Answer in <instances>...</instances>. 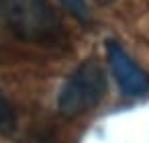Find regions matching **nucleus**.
Segmentation results:
<instances>
[{
    "label": "nucleus",
    "mask_w": 149,
    "mask_h": 143,
    "mask_svg": "<svg viewBox=\"0 0 149 143\" xmlns=\"http://www.w3.org/2000/svg\"><path fill=\"white\" fill-rule=\"evenodd\" d=\"M8 27L31 43H55L61 37V21L47 0H4Z\"/></svg>",
    "instance_id": "1"
},
{
    "label": "nucleus",
    "mask_w": 149,
    "mask_h": 143,
    "mask_svg": "<svg viewBox=\"0 0 149 143\" xmlns=\"http://www.w3.org/2000/svg\"><path fill=\"white\" fill-rule=\"evenodd\" d=\"M106 94V76L96 59H86L80 63L57 96V108L65 116H78L94 108Z\"/></svg>",
    "instance_id": "2"
},
{
    "label": "nucleus",
    "mask_w": 149,
    "mask_h": 143,
    "mask_svg": "<svg viewBox=\"0 0 149 143\" xmlns=\"http://www.w3.org/2000/svg\"><path fill=\"white\" fill-rule=\"evenodd\" d=\"M106 55H108V63L110 70L114 74V80L118 82L120 90L129 96H141L149 90V78L147 74L135 63V59L116 43V41H108L106 45Z\"/></svg>",
    "instance_id": "3"
},
{
    "label": "nucleus",
    "mask_w": 149,
    "mask_h": 143,
    "mask_svg": "<svg viewBox=\"0 0 149 143\" xmlns=\"http://www.w3.org/2000/svg\"><path fill=\"white\" fill-rule=\"evenodd\" d=\"M17 129V114L13 104L8 102V98L0 92V133L2 135H10Z\"/></svg>",
    "instance_id": "4"
},
{
    "label": "nucleus",
    "mask_w": 149,
    "mask_h": 143,
    "mask_svg": "<svg viewBox=\"0 0 149 143\" xmlns=\"http://www.w3.org/2000/svg\"><path fill=\"white\" fill-rule=\"evenodd\" d=\"M59 2L82 23H88L90 21V10H88V4L86 0H59Z\"/></svg>",
    "instance_id": "5"
},
{
    "label": "nucleus",
    "mask_w": 149,
    "mask_h": 143,
    "mask_svg": "<svg viewBox=\"0 0 149 143\" xmlns=\"http://www.w3.org/2000/svg\"><path fill=\"white\" fill-rule=\"evenodd\" d=\"M96 2H100V4H110V2H114V0H96Z\"/></svg>",
    "instance_id": "6"
}]
</instances>
